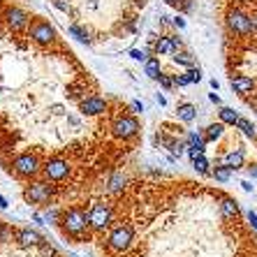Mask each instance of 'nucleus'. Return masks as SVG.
Here are the masks:
<instances>
[{
    "mask_svg": "<svg viewBox=\"0 0 257 257\" xmlns=\"http://www.w3.org/2000/svg\"><path fill=\"white\" fill-rule=\"evenodd\" d=\"M130 241H132V229L127 225H120V227H116L114 232L109 234V245L114 250H125L130 245Z\"/></svg>",
    "mask_w": 257,
    "mask_h": 257,
    "instance_id": "39448f33",
    "label": "nucleus"
},
{
    "mask_svg": "<svg viewBox=\"0 0 257 257\" xmlns=\"http://www.w3.org/2000/svg\"><path fill=\"white\" fill-rule=\"evenodd\" d=\"M222 132H225V123H211L206 130H204V139L206 142H215V139H220L222 137Z\"/></svg>",
    "mask_w": 257,
    "mask_h": 257,
    "instance_id": "2eb2a0df",
    "label": "nucleus"
},
{
    "mask_svg": "<svg viewBox=\"0 0 257 257\" xmlns=\"http://www.w3.org/2000/svg\"><path fill=\"white\" fill-rule=\"evenodd\" d=\"M229 176H232V169L229 167H215V172H213V179L215 181H220V183H227L229 181Z\"/></svg>",
    "mask_w": 257,
    "mask_h": 257,
    "instance_id": "4be33fe9",
    "label": "nucleus"
},
{
    "mask_svg": "<svg viewBox=\"0 0 257 257\" xmlns=\"http://www.w3.org/2000/svg\"><path fill=\"white\" fill-rule=\"evenodd\" d=\"M54 37H56L54 26L44 24V21H37V24L30 26V40H33V42L49 44V42H54Z\"/></svg>",
    "mask_w": 257,
    "mask_h": 257,
    "instance_id": "20e7f679",
    "label": "nucleus"
},
{
    "mask_svg": "<svg viewBox=\"0 0 257 257\" xmlns=\"http://www.w3.org/2000/svg\"><path fill=\"white\" fill-rule=\"evenodd\" d=\"M174 81H176V86H190L192 84V77H190V72H183V74H176V77H174Z\"/></svg>",
    "mask_w": 257,
    "mask_h": 257,
    "instance_id": "b1692460",
    "label": "nucleus"
},
{
    "mask_svg": "<svg viewBox=\"0 0 257 257\" xmlns=\"http://www.w3.org/2000/svg\"><path fill=\"white\" fill-rule=\"evenodd\" d=\"M218 116H220V120L225 123V125H236V123H239V118H241V116L236 114L234 109H229V107H220Z\"/></svg>",
    "mask_w": 257,
    "mask_h": 257,
    "instance_id": "dca6fc26",
    "label": "nucleus"
},
{
    "mask_svg": "<svg viewBox=\"0 0 257 257\" xmlns=\"http://www.w3.org/2000/svg\"><path fill=\"white\" fill-rule=\"evenodd\" d=\"M0 206H3V209H5V206H7V202H5V197H0Z\"/></svg>",
    "mask_w": 257,
    "mask_h": 257,
    "instance_id": "4c0bfd02",
    "label": "nucleus"
},
{
    "mask_svg": "<svg viewBox=\"0 0 257 257\" xmlns=\"http://www.w3.org/2000/svg\"><path fill=\"white\" fill-rule=\"evenodd\" d=\"M174 26H179V28H183V26H186V21H183L181 17H176V19H174Z\"/></svg>",
    "mask_w": 257,
    "mask_h": 257,
    "instance_id": "2f4dec72",
    "label": "nucleus"
},
{
    "mask_svg": "<svg viewBox=\"0 0 257 257\" xmlns=\"http://www.w3.org/2000/svg\"><path fill=\"white\" fill-rule=\"evenodd\" d=\"M111 130H114L116 137L130 139V137H135V135L139 132V123H137V118H132V116H123V118L114 120Z\"/></svg>",
    "mask_w": 257,
    "mask_h": 257,
    "instance_id": "f03ea898",
    "label": "nucleus"
},
{
    "mask_svg": "<svg viewBox=\"0 0 257 257\" xmlns=\"http://www.w3.org/2000/svg\"><path fill=\"white\" fill-rule=\"evenodd\" d=\"M44 176L51 181H60L67 176V162L65 160H49L44 165Z\"/></svg>",
    "mask_w": 257,
    "mask_h": 257,
    "instance_id": "6e6552de",
    "label": "nucleus"
},
{
    "mask_svg": "<svg viewBox=\"0 0 257 257\" xmlns=\"http://www.w3.org/2000/svg\"><path fill=\"white\" fill-rule=\"evenodd\" d=\"M144 72L149 79H160V60L158 58H149L144 63Z\"/></svg>",
    "mask_w": 257,
    "mask_h": 257,
    "instance_id": "f3484780",
    "label": "nucleus"
},
{
    "mask_svg": "<svg viewBox=\"0 0 257 257\" xmlns=\"http://www.w3.org/2000/svg\"><path fill=\"white\" fill-rule=\"evenodd\" d=\"M209 100H211V102H213V104H220V97L215 95V93H211V95H209Z\"/></svg>",
    "mask_w": 257,
    "mask_h": 257,
    "instance_id": "f704fd0d",
    "label": "nucleus"
},
{
    "mask_svg": "<svg viewBox=\"0 0 257 257\" xmlns=\"http://www.w3.org/2000/svg\"><path fill=\"white\" fill-rule=\"evenodd\" d=\"M37 158L30 156V153H24V156H19L17 160H14V169H17V174H21V176H33V174H37Z\"/></svg>",
    "mask_w": 257,
    "mask_h": 257,
    "instance_id": "423d86ee",
    "label": "nucleus"
},
{
    "mask_svg": "<svg viewBox=\"0 0 257 257\" xmlns=\"http://www.w3.org/2000/svg\"><path fill=\"white\" fill-rule=\"evenodd\" d=\"M248 220H250V225H252V227L257 229V215L252 213V211H248Z\"/></svg>",
    "mask_w": 257,
    "mask_h": 257,
    "instance_id": "7c9ffc66",
    "label": "nucleus"
},
{
    "mask_svg": "<svg viewBox=\"0 0 257 257\" xmlns=\"http://www.w3.org/2000/svg\"><path fill=\"white\" fill-rule=\"evenodd\" d=\"M7 239H10V229L5 225H0V241H7Z\"/></svg>",
    "mask_w": 257,
    "mask_h": 257,
    "instance_id": "c756f323",
    "label": "nucleus"
},
{
    "mask_svg": "<svg viewBox=\"0 0 257 257\" xmlns=\"http://www.w3.org/2000/svg\"><path fill=\"white\" fill-rule=\"evenodd\" d=\"M86 225H90L88 215H84L79 209H72L63 215V227H65V232H70L72 236H81L84 229H86Z\"/></svg>",
    "mask_w": 257,
    "mask_h": 257,
    "instance_id": "f257e3e1",
    "label": "nucleus"
},
{
    "mask_svg": "<svg viewBox=\"0 0 257 257\" xmlns=\"http://www.w3.org/2000/svg\"><path fill=\"white\" fill-rule=\"evenodd\" d=\"M176 111H179V118L186 120V123H192V120L197 118V109L192 107V104H181Z\"/></svg>",
    "mask_w": 257,
    "mask_h": 257,
    "instance_id": "6ab92c4d",
    "label": "nucleus"
},
{
    "mask_svg": "<svg viewBox=\"0 0 257 257\" xmlns=\"http://www.w3.org/2000/svg\"><path fill=\"white\" fill-rule=\"evenodd\" d=\"M5 19H7V26H10L14 33H19V30H24L26 26H28V14H26L24 10H19V7L7 10Z\"/></svg>",
    "mask_w": 257,
    "mask_h": 257,
    "instance_id": "0eeeda50",
    "label": "nucleus"
},
{
    "mask_svg": "<svg viewBox=\"0 0 257 257\" xmlns=\"http://www.w3.org/2000/svg\"><path fill=\"white\" fill-rule=\"evenodd\" d=\"M49 197H51V188L47 183H33L26 190V199H30V202H47Z\"/></svg>",
    "mask_w": 257,
    "mask_h": 257,
    "instance_id": "9d476101",
    "label": "nucleus"
},
{
    "mask_svg": "<svg viewBox=\"0 0 257 257\" xmlns=\"http://www.w3.org/2000/svg\"><path fill=\"white\" fill-rule=\"evenodd\" d=\"M174 63H176V65H181V67H186V70H192V67H195V56L188 54V51H181V54L176 51Z\"/></svg>",
    "mask_w": 257,
    "mask_h": 257,
    "instance_id": "a211bd4d",
    "label": "nucleus"
},
{
    "mask_svg": "<svg viewBox=\"0 0 257 257\" xmlns=\"http://www.w3.org/2000/svg\"><path fill=\"white\" fill-rule=\"evenodd\" d=\"M190 72V77H192V84H199L202 81V70L199 67H192V70H188Z\"/></svg>",
    "mask_w": 257,
    "mask_h": 257,
    "instance_id": "c85d7f7f",
    "label": "nucleus"
},
{
    "mask_svg": "<svg viewBox=\"0 0 257 257\" xmlns=\"http://www.w3.org/2000/svg\"><path fill=\"white\" fill-rule=\"evenodd\" d=\"M70 33H72V35H74V37H77L79 42H88V37H86V33H84V30H81V28H79V26H72V28H70Z\"/></svg>",
    "mask_w": 257,
    "mask_h": 257,
    "instance_id": "393cba45",
    "label": "nucleus"
},
{
    "mask_svg": "<svg viewBox=\"0 0 257 257\" xmlns=\"http://www.w3.org/2000/svg\"><path fill=\"white\" fill-rule=\"evenodd\" d=\"M158 102H160V104H167V100H165V95H160V93H158V97H156Z\"/></svg>",
    "mask_w": 257,
    "mask_h": 257,
    "instance_id": "e433bc0d",
    "label": "nucleus"
},
{
    "mask_svg": "<svg viewBox=\"0 0 257 257\" xmlns=\"http://www.w3.org/2000/svg\"><path fill=\"white\" fill-rule=\"evenodd\" d=\"M241 186H243V190H245V192H252V186H250V181H243V183H241Z\"/></svg>",
    "mask_w": 257,
    "mask_h": 257,
    "instance_id": "72a5a7b5",
    "label": "nucleus"
},
{
    "mask_svg": "<svg viewBox=\"0 0 257 257\" xmlns=\"http://www.w3.org/2000/svg\"><path fill=\"white\" fill-rule=\"evenodd\" d=\"M179 49H176V44H174L172 37H158V42H156V54L160 56H172L176 54Z\"/></svg>",
    "mask_w": 257,
    "mask_h": 257,
    "instance_id": "ddd939ff",
    "label": "nucleus"
},
{
    "mask_svg": "<svg viewBox=\"0 0 257 257\" xmlns=\"http://www.w3.org/2000/svg\"><path fill=\"white\" fill-rule=\"evenodd\" d=\"M125 186V176L123 174H114V179H111V186H109V190H120V188Z\"/></svg>",
    "mask_w": 257,
    "mask_h": 257,
    "instance_id": "5701e85b",
    "label": "nucleus"
},
{
    "mask_svg": "<svg viewBox=\"0 0 257 257\" xmlns=\"http://www.w3.org/2000/svg\"><path fill=\"white\" fill-rule=\"evenodd\" d=\"M220 165L222 167H229V169H241L245 165V153L241 149L229 151V153H225V156L220 158Z\"/></svg>",
    "mask_w": 257,
    "mask_h": 257,
    "instance_id": "9b49d317",
    "label": "nucleus"
},
{
    "mask_svg": "<svg viewBox=\"0 0 257 257\" xmlns=\"http://www.w3.org/2000/svg\"><path fill=\"white\" fill-rule=\"evenodd\" d=\"M130 56L135 60H142V63H146V60H149V56H146V51H139V49H132L130 51Z\"/></svg>",
    "mask_w": 257,
    "mask_h": 257,
    "instance_id": "cd10ccee",
    "label": "nucleus"
},
{
    "mask_svg": "<svg viewBox=\"0 0 257 257\" xmlns=\"http://www.w3.org/2000/svg\"><path fill=\"white\" fill-rule=\"evenodd\" d=\"M40 250H42V255H44V257H56V248H54V245L42 243V245H40Z\"/></svg>",
    "mask_w": 257,
    "mask_h": 257,
    "instance_id": "bb28decb",
    "label": "nucleus"
},
{
    "mask_svg": "<svg viewBox=\"0 0 257 257\" xmlns=\"http://www.w3.org/2000/svg\"><path fill=\"white\" fill-rule=\"evenodd\" d=\"M17 239H19V243L21 245H42L44 241H42V236L37 232H33V229H21V232H17Z\"/></svg>",
    "mask_w": 257,
    "mask_h": 257,
    "instance_id": "f8f14e48",
    "label": "nucleus"
},
{
    "mask_svg": "<svg viewBox=\"0 0 257 257\" xmlns=\"http://www.w3.org/2000/svg\"><path fill=\"white\" fill-rule=\"evenodd\" d=\"M165 3H167V5H176V7H179L183 0H165Z\"/></svg>",
    "mask_w": 257,
    "mask_h": 257,
    "instance_id": "c9c22d12",
    "label": "nucleus"
},
{
    "mask_svg": "<svg viewBox=\"0 0 257 257\" xmlns=\"http://www.w3.org/2000/svg\"><path fill=\"white\" fill-rule=\"evenodd\" d=\"M248 174H250L252 179H257V165H252V167H248Z\"/></svg>",
    "mask_w": 257,
    "mask_h": 257,
    "instance_id": "473e14b6",
    "label": "nucleus"
},
{
    "mask_svg": "<svg viewBox=\"0 0 257 257\" xmlns=\"http://www.w3.org/2000/svg\"><path fill=\"white\" fill-rule=\"evenodd\" d=\"M111 220V209H109L107 204H95L93 211L88 213V222L93 229H104Z\"/></svg>",
    "mask_w": 257,
    "mask_h": 257,
    "instance_id": "7ed1b4c3",
    "label": "nucleus"
},
{
    "mask_svg": "<svg viewBox=\"0 0 257 257\" xmlns=\"http://www.w3.org/2000/svg\"><path fill=\"white\" fill-rule=\"evenodd\" d=\"M104 109H107V102L102 100L100 95H90L81 102V111H84L86 116H97V114H102Z\"/></svg>",
    "mask_w": 257,
    "mask_h": 257,
    "instance_id": "1a4fd4ad",
    "label": "nucleus"
},
{
    "mask_svg": "<svg viewBox=\"0 0 257 257\" xmlns=\"http://www.w3.org/2000/svg\"><path fill=\"white\" fill-rule=\"evenodd\" d=\"M192 167L197 169L199 174H209V160L204 158V153L202 156H197V158H192Z\"/></svg>",
    "mask_w": 257,
    "mask_h": 257,
    "instance_id": "412c9836",
    "label": "nucleus"
},
{
    "mask_svg": "<svg viewBox=\"0 0 257 257\" xmlns=\"http://www.w3.org/2000/svg\"><path fill=\"white\" fill-rule=\"evenodd\" d=\"M158 81H160V86H162L165 90H169L172 86H176V81H174L172 77H167V74H160V79H158Z\"/></svg>",
    "mask_w": 257,
    "mask_h": 257,
    "instance_id": "a878e982",
    "label": "nucleus"
},
{
    "mask_svg": "<svg viewBox=\"0 0 257 257\" xmlns=\"http://www.w3.org/2000/svg\"><path fill=\"white\" fill-rule=\"evenodd\" d=\"M220 211L225 218H234V220L239 218V204H236V199H232V197H222Z\"/></svg>",
    "mask_w": 257,
    "mask_h": 257,
    "instance_id": "4468645a",
    "label": "nucleus"
},
{
    "mask_svg": "<svg viewBox=\"0 0 257 257\" xmlns=\"http://www.w3.org/2000/svg\"><path fill=\"white\" fill-rule=\"evenodd\" d=\"M236 127H239L241 132H243L245 137H250V139H255V125H252L248 118H239V123H236Z\"/></svg>",
    "mask_w": 257,
    "mask_h": 257,
    "instance_id": "aec40b11",
    "label": "nucleus"
}]
</instances>
